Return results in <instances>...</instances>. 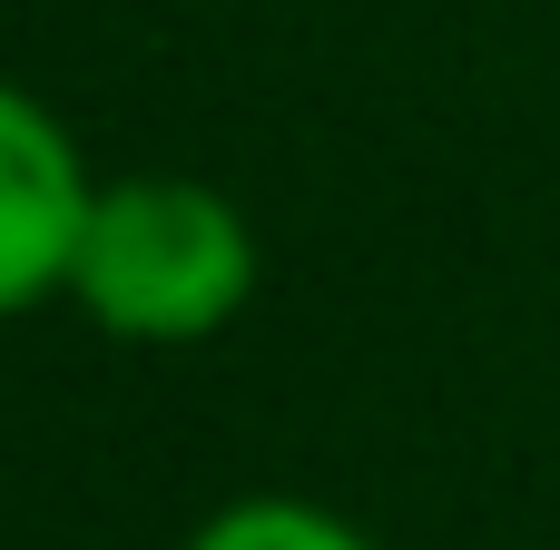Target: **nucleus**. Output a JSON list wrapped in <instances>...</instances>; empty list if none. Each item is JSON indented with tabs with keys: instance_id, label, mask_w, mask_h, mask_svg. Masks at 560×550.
<instances>
[{
	"instance_id": "1",
	"label": "nucleus",
	"mask_w": 560,
	"mask_h": 550,
	"mask_svg": "<svg viewBox=\"0 0 560 550\" xmlns=\"http://www.w3.org/2000/svg\"><path fill=\"white\" fill-rule=\"evenodd\" d=\"M256 295V226L207 177H118L89 197L69 305L118 344H207Z\"/></svg>"
},
{
	"instance_id": "2",
	"label": "nucleus",
	"mask_w": 560,
	"mask_h": 550,
	"mask_svg": "<svg viewBox=\"0 0 560 550\" xmlns=\"http://www.w3.org/2000/svg\"><path fill=\"white\" fill-rule=\"evenodd\" d=\"M98 177L79 167V138L0 79V325L30 315L39 295H69V256L89 226Z\"/></svg>"
},
{
	"instance_id": "3",
	"label": "nucleus",
	"mask_w": 560,
	"mask_h": 550,
	"mask_svg": "<svg viewBox=\"0 0 560 550\" xmlns=\"http://www.w3.org/2000/svg\"><path fill=\"white\" fill-rule=\"evenodd\" d=\"M187 550H374L345 512H325V502H295V492H246V502H226V512H207Z\"/></svg>"
}]
</instances>
